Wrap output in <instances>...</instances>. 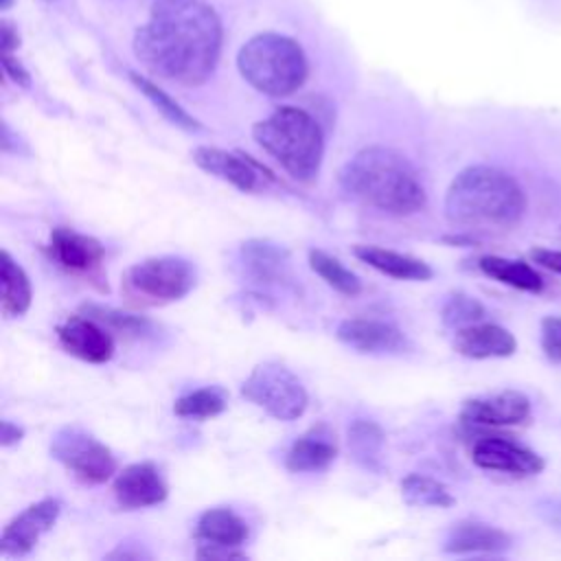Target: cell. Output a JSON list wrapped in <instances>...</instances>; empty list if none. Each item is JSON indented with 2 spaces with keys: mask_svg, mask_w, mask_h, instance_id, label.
Listing matches in <instances>:
<instances>
[{
  "mask_svg": "<svg viewBox=\"0 0 561 561\" xmlns=\"http://www.w3.org/2000/svg\"><path fill=\"white\" fill-rule=\"evenodd\" d=\"M221 22L204 0H153L147 22L134 35L140 64L173 83H204L219 59Z\"/></svg>",
  "mask_w": 561,
  "mask_h": 561,
  "instance_id": "obj_1",
  "label": "cell"
},
{
  "mask_svg": "<svg viewBox=\"0 0 561 561\" xmlns=\"http://www.w3.org/2000/svg\"><path fill=\"white\" fill-rule=\"evenodd\" d=\"M526 213L519 182L502 169L476 164L462 169L445 195V217L462 230H508Z\"/></svg>",
  "mask_w": 561,
  "mask_h": 561,
  "instance_id": "obj_2",
  "label": "cell"
},
{
  "mask_svg": "<svg viewBox=\"0 0 561 561\" xmlns=\"http://www.w3.org/2000/svg\"><path fill=\"white\" fill-rule=\"evenodd\" d=\"M340 186L353 199L390 215H414L425 206V188L414 167L388 147L357 151L342 167Z\"/></svg>",
  "mask_w": 561,
  "mask_h": 561,
  "instance_id": "obj_3",
  "label": "cell"
},
{
  "mask_svg": "<svg viewBox=\"0 0 561 561\" xmlns=\"http://www.w3.org/2000/svg\"><path fill=\"white\" fill-rule=\"evenodd\" d=\"M254 140L298 182H311L322 164L324 138L318 121L300 107L283 105L252 127Z\"/></svg>",
  "mask_w": 561,
  "mask_h": 561,
  "instance_id": "obj_4",
  "label": "cell"
},
{
  "mask_svg": "<svg viewBox=\"0 0 561 561\" xmlns=\"http://www.w3.org/2000/svg\"><path fill=\"white\" fill-rule=\"evenodd\" d=\"M241 77L259 92L287 96L307 79V59L298 42L278 33L250 37L237 57Z\"/></svg>",
  "mask_w": 561,
  "mask_h": 561,
  "instance_id": "obj_5",
  "label": "cell"
},
{
  "mask_svg": "<svg viewBox=\"0 0 561 561\" xmlns=\"http://www.w3.org/2000/svg\"><path fill=\"white\" fill-rule=\"evenodd\" d=\"M195 287V270L180 256H153L123 274V291L136 305H164L184 298Z\"/></svg>",
  "mask_w": 561,
  "mask_h": 561,
  "instance_id": "obj_6",
  "label": "cell"
},
{
  "mask_svg": "<svg viewBox=\"0 0 561 561\" xmlns=\"http://www.w3.org/2000/svg\"><path fill=\"white\" fill-rule=\"evenodd\" d=\"M241 394L278 421H294L307 410L302 381L278 362H261L241 383Z\"/></svg>",
  "mask_w": 561,
  "mask_h": 561,
  "instance_id": "obj_7",
  "label": "cell"
},
{
  "mask_svg": "<svg viewBox=\"0 0 561 561\" xmlns=\"http://www.w3.org/2000/svg\"><path fill=\"white\" fill-rule=\"evenodd\" d=\"M50 456L88 484H101L116 473L110 447L79 425H64L53 434Z\"/></svg>",
  "mask_w": 561,
  "mask_h": 561,
  "instance_id": "obj_8",
  "label": "cell"
},
{
  "mask_svg": "<svg viewBox=\"0 0 561 561\" xmlns=\"http://www.w3.org/2000/svg\"><path fill=\"white\" fill-rule=\"evenodd\" d=\"M61 513V502L55 497H44L31 506H26L20 515H15L2 530L0 552L4 557H24L28 554L39 537L48 533Z\"/></svg>",
  "mask_w": 561,
  "mask_h": 561,
  "instance_id": "obj_9",
  "label": "cell"
},
{
  "mask_svg": "<svg viewBox=\"0 0 561 561\" xmlns=\"http://www.w3.org/2000/svg\"><path fill=\"white\" fill-rule=\"evenodd\" d=\"M337 340L357 353L370 355H401L410 348V340L401 329L383 320L348 318L337 324Z\"/></svg>",
  "mask_w": 561,
  "mask_h": 561,
  "instance_id": "obj_10",
  "label": "cell"
},
{
  "mask_svg": "<svg viewBox=\"0 0 561 561\" xmlns=\"http://www.w3.org/2000/svg\"><path fill=\"white\" fill-rule=\"evenodd\" d=\"M48 254L66 272L92 276L101 270L105 250L99 239L81 234L66 226H57L50 230L48 237Z\"/></svg>",
  "mask_w": 561,
  "mask_h": 561,
  "instance_id": "obj_11",
  "label": "cell"
},
{
  "mask_svg": "<svg viewBox=\"0 0 561 561\" xmlns=\"http://www.w3.org/2000/svg\"><path fill=\"white\" fill-rule=\"evenodd\" d=\"M471 458L480 469L502 471L511 476H535L543 469V460L539 454L504 436L480 438L473 445Z\"/></svg>",
  "mask_w": 561,
  "mask_h": 561,
  "instance_id": "obj_12",
  "label": "cell"
},
{
  "mask_svg": "<svg viewBox=\"0 0 561 561\" xmlns=\"http://www.w3.org/2000/svg\"><path fill=\"white\" fill-rule=\"evenodd\" d=\"M59 344L75 357L90 364H105L114 355L110 329L88 316H70L57 327Z\"/></svg>",
  "mask_w": 561,
  "mask_h": 561,
  "instance_id": "obj_13",
  "label": "cell"
},
{
  "mask_svg": "<svg viewBox=\"0 0 561 561\" xmlns=\"http://www.w3.org/2000/svg\"><path fill=\"white\" fill-rule=\"evenodd\" d=\"M239 267L254 285H289V252L267 239H250L239 248Z\"/></svg>",
  "mask_w": 561,
  "mask_h": 561,
  "instance_id": "obj_14",
  "label": "cell"
},
{
  "mask_svg": "<svg viewBox=\"0 0 561 561\" xmlns=\"http://www.w3.org/2000/svg\"><path fill=\"white\" fill-rule=\"evenodd\" d=\"M530 416V401L517 390H502L462 403L460 421L469 425H519Z\"/></svg>",
  "mask_w": 561,
  "mask_h": 561,
  "instance_id": "obj_15",
  "label": "cell"
},
{
  "mask_svg": "<svg viewBox=\"0 0 561 561\" xmlns=\"http://www.w3.org/2000/svg\"><path fill=\"white\" fill-rule=\"evenodd\" d=\"M114 497L127 511L156 506L167 500V482L153 462H134L116 473Z\"/></svg>",
  "mask_w": 561,
  "mask_h": 561,
  "instance_id": "obj_16",
  "label": "cell"
},
{
  "mask_svg": "<svg viewBox=\"0 0 561 561\" xmlns=\"http://www.w3.org/2000/svg\"><path fill=\"white\" fill-rule=\"evenodd\" d=\"M193 162L202 171L232 184L234 188H239L243 193L254 191L256 182H259V175L265 171L250 156L230 153V151H224V149H217V147H197V149H193Z\"/></svg>",
  "mask_w": 561,
  "mask_h": 561,
  "instance_id": "obj_17",
  "label": "cell"
},
{
  "mask_svg": "<svg viewBox=\"0 0 561 561\" xmlns=\"http://www.w3.org/2000/svg\"><path fill=\"white\" fill-rule=\"evenodd\" d=\"M335 456H337L335 432L329 425L318 423L291 443L285 456V467L294 473L322 471L335 460Z\"/></svg>",
  "mask_w": 561,
  "mask_h": 561,
  "instance_id": "obj_18",
  "label": "cell"
},
{
  "mask_svg": "<svg viewBox=\"0 0 561 561\" xmlns=\"http://www.w3.org/2000/svg\"><path fill=\"white\" fill-rule=\"evenodd\" d=\"M511 548V537L484 522L462 519L445 537L443 550L451 554H500Z\"/></svg>",
  "mask_w": 561,
  "mask_h": 561,
  "instance_id": "obj_19",
  "label": "cell"
},
{
  "mask_svg": "<svg viewBox=\"0 0 561 561\" xmlns=\"http://www.w3.org/2000/svg\"><path fill=\"white\" fill-rule=\"evenodd\" d=\"M454 348L471 359L489 357H508L515 353L517 342L511 331L491 322H476L462 329H456Z\"/></svg>",
  "mask_w": 561,
  "mask_h": 561,
  "instance_id": "obj_20",
  "label": "cell"
},
{
  "mask_svg": "<svg viewBox=\"0 0 561 561\" xmlns=\"http://www.w3.org/2000/svg\"><path fill=\"white\" fill-rule=\"evenodd\" d=\"M353 254L381 274L399 280H427L434 274L425 261L379 245H355Z\"/></svg>",
  "mask_w": 561,
  "mask_h": 561,
  "instance_id": "obj_21",
  "label": "cell"
},
{
  "mask_svg": "<svg viewBox=\"0 0 561 561\" xmlns=\"http://www.w3.org/2000/svg\"><path fill=\"white\" fill-rule=\"evenodd\" d=\"M195 537L199 543L239 548L248 539V524L234 511L226 506H217L199 515L195 526Z\"/></svg>",
  "mask_w": 561,
  "mask_h": 561,
  "instance_id": "obj_22",
  "label": "cell"
},
{
  "mask_svg": "<svg viewBox=\"0 0 561 561\" xmlns=\"http://www.w3.org/2000/svg\"><path fill=\"white\" fill-rule=\"evenodd\" d=\"M31 283L26 272L13 261V256L2 250L0 254V300H2V313L7 318H18L26 313L31 307Z\"/></svg>",
  "mask_w": 561,
  "mask_h": 561,
  "instance_id": "obj_23",
  "label": "cell"
},
{
  "mask_svg": "<svg viewBox=\"0 0 561 561\" xmlns=\"http://www.w3.org/2000/svg\"><path fill=\"white\" fill-rule=\"evenodd\" d=\"M478 267L486 276L500 280V283H504L508 287H515V289H522V291H530V294H537V291L543 289V278L526 261L504 259V256H482L478 261Z\"/></svg>",
  "mask_w": 561,
  "mask_h": 561,
  "instance_id": "obj_24",
  "label": "cell"
},
{
  "mask_svg": "<svg viewBox=\"0 0 561 561\" xmlns=\"http://www.w3.org/2000/svg\"><path fill=\"white\" fill-rule=\"evenodd\" d=\"M386 445L383 430L370 419H355L348 425V449L357 465L370 471L381 469V454Z\"/></svg>",
  "mask_w": 561,
  "mask_h": 561,
  "instance_id": "obj_25",
  "label": "cell"
},
{
  "mask_svg": "<svg viewBox=\"0 0 561 561\" xmlns=\"http://www.w3.org/2000/svg\"><path fill=\"white\" fill-rule=\"evenodd\" d=\"M401 497L408 506H434V508H447L454 504V495L449 489L423 473H408L401 480Z\"/></svg>",
  "mask_w": 561,
  "mask_h": 561,
  "instance_id": "obj_26",
  "label": "cell"
},
{
  "mask_svg": "<svg viewBox=\"0 0 561 561\" xmlns=\"http://www.w3.org/2000/svg\"><path fill=\"white\" fill-rule=\"evenodd\" d=\"M228 405V392L221 386H206L182 394L173 403V412L184 419H208L217 416Z\"/></svg>",
  "mask_w": 561,
  "mask_h": 561,
  "instance_id": "obj_27",
  "label": "cell"
},
{
  "mask_svg": "<svg viewBox=\"0 0 561 561\" xmlns=\"http://www.w3.org/2000/svg\"><path fill=\"white\" fill-rule=\"evenodd\" d=\"M309 265L335 291L344 296H357L362 291L359 276L324 250H309Z\"/></svg>",
  "mask_w": 561,
  "mask_h": 561,
  "instance_id": "obj_28",
  "label": "cell"
},
{
  "mask_svg": "<svg viewBox=\"0 0 561 561\" xmlns=\"http://www.w3.org/2000/svg\"><path fill=\"white\" fill-rule=\"evenodd\" d=\"M79 311L83 316L101 322L105 329H110L114 333H121V335H127V337H142V335L151 333V329H153V324L142 316L125 313V311H118L114 307H103V305H96V302H85V305H81Z\"/></svg>",
  "mask_w": 561,
  "mask_h": 561,
  "instance_id": "obj_29",
  "label": "cell"
},
{
  "mask_svg": "<svg viewBox=\"0 0 561 561\" xmlns=\"http://www.w3.org/2000/svg\"><path fill=\"white\" fill-rule=\"evenodd\" d=\"M131 77V81L136 83V88L156 105V110H160L162 112V116L167 118V121H171L173 125H178V127H182V129H199V123L186 112V110H182L167 92H162L156 83H151V81H147L145 77H140V75H136V72H131L129 75Z\"/></svg>",
  "mask_w": 561,
  "mask_h": 561,
  "instance_id": "obj_30",
  "label": "cell"
},
{
  "mask_svg": "<svg viewBox=\"0 0 561 561\" xmlns=\"http://www.w3.org/2000/svg\"><path fill=\"white\" fill-rule=\"evenodd\" d=\"M486 316V309L482 307V302H478L476 298L467 296V294H454L445 300L440 318L445 327L451 329H462L476 322H482Z\"/></svg>",
  "mask_w": 561,
  "mask_h": 561,
  "instance_id": "obj_31",
  "label": "cell"
},
{
  "mask_svg": "<svg viewBox=\"0 0 561 561\" xmlns=\"http://www.w3.org/2000/svg\"><path fill=\"white\" fill-rule=\"evenodd\" d=\"M541 348L550 362H561V316L541 322Z\"/></svg>",
  "mask_w": 561,
  "mask_h": 561,
  "instance_id": "obj_32",
  "label": "cell"
},
{
  "mask_svg": "<svg viewBox=\"0 0 561 561\" xmlns=\"http://www.w3.org/2000/svg\"><path fill=\"white\" fill-rule=\"evenodd\" d=\"M197 559L204 561H226V559H245V552L234 546H213V543H199L197 546Z\"/></svg>",
  "mask_w": 561,
  "mask_h": 561,
  "instance_id": "obj_33",
  "label": "cell"
},
{
  "mask_svg": "<svg viewBox=\"0 0 561 561\" xmlns=\"http://www.w3.org/2000/svg\"><path fill=\"white\" fill-rule=\"evenodd\" d=\"M530 259L539 263L546 270H552L561 274V250H548V248H535L530 250Z\"/></svg>",
  "mask_w": 561,
  "mask_h": 561,
  "instance_id": "obj_34",
  "label": "cell"
},
{
  "mask_svg": "<svg viewBox=\"0 0 561 561\" xmlns=\"http://www.w3.org/2000/svg\"><path fill=\"white\" fill-rule=\"evenodd\" d=\"M22 438H24V430L18 423H13V421H2L0 423V443H2V447L18 445Z\"/></svg>",
  "mask_w": 561,
  "mask_h": 561,
  "instance_id": "obj_35",
  "label": "cell"
},
{
  "mask_svg": "<svg viewBox=\"0 0 561 561\" xmlns=\"http://www.w3.org/2000/svg\"><path fill=\"white\" fill-rule=\"evenodd\" d=\"M4 70H7V75H9L15 83H20V85H24V88L28 85V72H26L9 53L4 55Z\"/></svg>",
  "mask_w": 561,
  "mask_h": 561,
  "instance_id": "obj_36",
  "label": "cell"
},
{
  "mask_svg": "<svg viewBox=\"0 0 561 561\" xmlns=\"http://www.w3.org/2000/svg\"><path fill=\"white\" fill-rule=\"evenodd\" d=\"M107 559H151V554L145 552L140 546L129 548V543H125V546H118L116 550H112L107 554Z\"/></svg>",
  "mask_w": 561,
  "mask_h": 561,
  "instance_id": "obj_37",
  "label": "cell"
},
{
  "mask_svg": "<svg viewBox=\"0 0 561 561\" xmlns=\"http://www.w3.org/2000/svg\"><path fill=\"white\" fill-rule=\"evenodd\" d=\"M0 37H2V50H4V55L7 53H11V48H15L18 46V33H13V28L9 26V24H2L0 26Z\"/></svg>",
  "mask_w": 561,
  "mask_h": 561,
  "instance_id": "obj_38",
  "label": "cell"
},
{
  "mask_svg": "<svg viewBox=\"0 0 561 561\" xmlns=\"http://www.w3.org/2000/svg\"><path fill=\"white\" fill-rule=\"evenodd\" d=\"M554 522L559 524V528H561V504H557L554 506Z\"/></svg>",
  "mask_w": 561,
  "mask_h": 561,
  "instance_id": "obj_39",
  "label": "cell"
},
{
  "mask_svg": "<svg viewBox=\"0 0 561 561\" xmlns=\"http://www.w3.org/2000/svg\"><path fill=\"white\" fill-rule=\"evenodd\" d=\"M9 2H11V0H2V7H7V4H9Z\"/></svg>",
  "mask_w": 561,
  "mask_h": 561,
  "instance_id": "obj_40",
  "label": "cell"
},
{
  "mask_svg": "<svg viewBox=\"0 0 561 561\" xmlns=\"http://www.w3.org/2000/svg\"><path fill=\"white\" fill-rule=\"evenodd\" d=\"M559 232H561V228H559Z\"/></svg>",
  "mask_w": 561,
  "mask_h": 561,
  "instance_id": "obj_41",
  "label": "cell"
}]
</instances>
